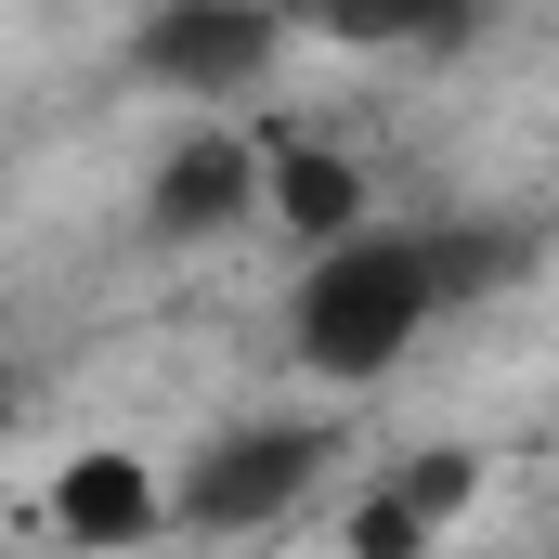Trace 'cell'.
<instances>
[{
	"label": "cell",
	"mask_w": 559,
	"mask_h": 559,
	"mask_svg": "<svg viewBox=\"0 0 559 559\" xmlns=\"http://www.w3.org/2000/svg\"><path fill=\"white\" fill-rule=\"evenodd\" d=\"M442 325V286H429V222H378L325 261H299L286 286V352L312 391H378L404 352Z\"/></svg>",
	"instance_id": "obj_1"
},
{
	"label": "cell",
	"mask_w": 559,
	"mask_h": 559,
	"mask_svg": "<svg viewBox=\"0 0 559 559\" xmlns=\"http://www.w3.org/2000/svg\"><path fill=\"white\" fill-rule=\"evenodd\" d=\"M325 468H338V429L325 417H235L195 442V468L169 481V534H274L299 521L312 495H325Z\"/></svg>",
	"instance_id": "obj_2"
},
{
	"label": "cell",
	"mask_w": 559,
	"mask_h": 559,
	"mask_svg": "<svg viewBox=\"0 0 559 559\" xmlns=\"http://www.w3.org/2000/svg\"><path fill=\"white\" fill-rule=\"evenodd\" d=\"M286 52H299V26L261 13V0H156L131 26V79L169 92V105H235V92L274 79Z\"/></svg>",
	"instance_id": "obj_3"
},
{
	"label": "cell",
	"mask_w": 559,
	"mask_h": 559,
	"mask_svg": "<svg viewBox=\"0 0 559 559\" xmlns=\"http://www.w3.org/2000/svg\"><path fill=\"white\" fill-rule=\"evenodd\" d=\"M481 442H404L338 495V559H442L481 508Z\"/></svg>",
	"instance_id": "obj_4"
},
{
	"label": "cell",
	"mask_w": 559,
	"mask_h": 559,
	"mask_svg": "<svg viewBox=\"0 0 559 559\" xmlns=\"http://www.w3.org/2000/svg\"><path fill=\"white\" fill-rule=\"evenodd\" d=\"M261 222L299 261H325V248L378 235V182H365L352 143H325V131H261Z\"/></svg>",
	"instance_id": "obj_5"
},
{
	"label": "cell",
	"mask_w": 559,
	"mask_h": 559,
	"mask_svg": "<svg viewBox=\"0 0 559 559\" xmlns=\"http://www.w3.org/2000/svg\"><path fill=\"white\" fill-rule=\"evenodd\" d=\"M39 521H52V547H79V559H143L156 534H169V468L131 455V442H92V455L52 468Z\"/></svg>",
	"instance_id": "obj_6"
},
{
	"label": "cell",
	"mask_w": 559,
	"mask_h": 559,
	"mask_svg": "<svg viewBox=\"0 0 559 559\" xmlns=\"http://www.w3.org/2000/svg\"><path fill=\"white\" fill-rule=\"evenodd\" d=\"M143 222H156L169 248H195V235H248V222H261V131H222V118H195V131L156 156V182H143Z\"/></svg>",
	"instance_id": "obj_7"
},
{
	"label": "cell",
	"mask_w": 559,
	"mask_h": 559,
	"mask_svg": "<svg viewBox=\"0 0 559 559\" xmlns=\"http://www.w3.org/2000/svg\"><path fill=\"white\" fill-rule=\"evenodd\" d=\"M521 274V235H468V222H429V286H442V312H468L481 286Z\"/></svg>",
	"instance_id": "obj_8"
},
{
	"label": "cell",
	"mask_w": 559,
	"mask_h": 559,
	"mask_svg": "<svg viewBox=\"0 0 559 559\" xmlns=\"http://www.w3.org/2000/svg\"><path fill=\"white\" fill-rule=\"evenodd\" d=\"M0 429H13V391H0Z\"/></svg>",
	"instance_id": "obj_9"
}]
</instances>
